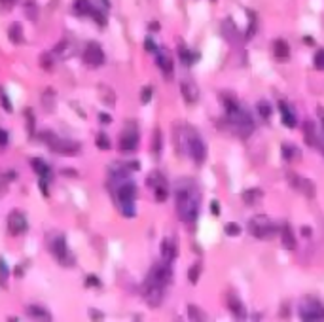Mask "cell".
I'll return each mask as SVG.
<instances>
[{
  "mask_svg": "<svg viewBox=\"0 0 324 322\" xmlns=\"http://www.w3.org/2000/svg\"><path fill=\"white\" fill-rule=\"evenodd\" d=\"M201 195L194 182H180L176 186V212L186 226H196L199 216Z\"/></svg>",
  "mask_w": 324,
  "mask_h": 322,
  "instance_id": "6da1fadb",
  "label": "cell"
},
{
  "mask_svg": "<svg viewBox=\"0 0 324 322\" xmlns=\"http://www.w3.org/2000/svg\"><path fill=\"white\" fill-rule=\"evenodd\" d=\"M224 106H225V114H227V121H229V125H231V129L237 133L239 137H250L254 131V121L250 114L241 106L233 97H229V99H225L224 101Z\"/></svg>",
  "mask_w": 324,
  "mask_h": 322,
  "instance_id": "7a4b0ae2",
  "label": "cell"
},
{
  "mask_svg": "<svg viewBox=\"0 0 324 322\" xmlns=\"http://www.w3.org/2000/svg\"><path fill=\"white\" fill-rule=\"evenodd\" d=\"M184 137H186V150H188V154L192 156V160L196 161L198 165L205 163V160H207V146H205L203 138L196 133V129L186 127Z\"/></svg>",
  "mask_w": 324,
  "mask_h": 322,
  "instance_id": "3957f363",
  "label": "cell"
},
{
  "mask_svg": "<svg viewBox=\"0 0 324 322\" xmlns=\"http://www.w3.org/2000/svg\"><path fill=\"white\" fill-rule=\"evenodd\" d=\"M249 230L256 239H273L275 235L279 233V226L273 224V220H269L264 214H258L250 220Z\"/></svg>",
  "mask_w": 324,
  "mask_h": 322,
  "instance_id": "277c9868",
  "label": "cell"
},
{
  "mask_svg": "<svg viewBox=\"0 0 324 322\" xmlns=\"http://www.w3.org/2000/svg\"><path fill=\"white\" fill-rule=\"evenodd\" d=\"M42 140L48 142V146L51 148V152L61 154V156H76V154L80 152V144H78V142L59 138V137H55L51 131L42 133Z\"/></svg>",
  "mask_w": 324,
  "mask_h": 322,
  "instance_id": "5b68a950",
  "label": "cell"
},
{
  "mask_svg": "<svg viewBox=\"0 0 324 322\" xmlns=\"http://www.w3.org/2000/svg\"><path fill=\"white\" fill-rule=\"evenodd\" d=\"M298 311L301 321H324V305L317 298H303Z\"/></svg>",
  "mask_w": 324,
  "mask_h": 322,
  "instance_id": "8992f818",
  "label": "cell"
},
{
  "mask_svg": "<svg viewBox=\"0 0 324 322\" xmlns=\"http://www.w3.org/2000/svg\"><path fill=\"white\" fill-rule=\"evenodd\" d=\"M144 299L150 307H159L163 301V294H165V286H161L159 282L152 280L150 277H146L144 280Z\"/></svg>",
  "mask_w": 324,
  "mask_h": 322,
  "instance_id": "52a82bcc",
  "label": "cell"
},
{
  "mask_svg": "<svg viewBox=\"0 0 324 322\" xmlns=\"http://www.w3.org/2000/svg\"><path fill=\"white\" fill-rule=\"evenodd\" d=\"M148 277L155 280V282H159L161 286H169L171 280H173V269H171V262H159V264H154V267L150 269V273H148Z\"/></svg>",
  "mask_w": 324,
  "mask_h": 322,
  "instance_id": "ba28073f",
  "label": "cell"
},
{
  "mask_svg": "<svg viewBox=\"0 0 324 322\" xmlns=\"http://www.w3.org/2000/svg\"><path fill=\"white\" fill-rule=\"evenodd\" d=\"M51 252H53V256H55L57 260H59L63 265H72L74 264V258H72L69 249H67V241H65V237H63V235H57L55 241L51 243Z\"/></svg>",
  "mask_w": 324,
  "mask_h": 322,
  "instance_id": "9c48e42d",
  "label": "cell"
},
{
  "mask_svg": "<svg viewBox=\"0 0 324 322\" xmlns=\"http://www.w3.org/2000/svg\"><path fill=\"white\" fill-rule=\"evenodd\" d=\"M288 182H290V186H292L294 190L299 191V193H303L305 197H315L317 188H315V184H313L311 180H307V178H303V176H299V175H294V173H290V175H288Z\"/></svg>",
  "mask_w": 324,
  "mask_h": 322,
  "instance_id": "30bf717a",
  "label": "cell"
},
{
  "mask_svg": "<svg viewBox=\"0 0 324 322\" xmlns=\"http://www.w3.org/2000/svg\"><path fill=\"white\" fill-rule=\"evenodd\" d=\"M137 146H139V133H137V127L131 123L120 137V148L124 152H133V150H137Z\"/></svg>",
  "mask_w": 324,
  "mask_h": 322,
  "instance_id": "8fae6325",
  "label": "cell"
},
{
  "mask_svg": "<svg viewBox=\"0 0 324 322\" xmlns=\"http://www.w3.org/2000/svg\"><path fill=\"white\" fill-rule=\"evenodd\" d=\"M84 61L91 67H100L104 63V51L97 42H89L85 46L84 51Z\"/></svg>",
  "mask_w": 324,
  "mask_h": 322,
  "instance_id": "7c38bea8",
  "label": "cell"
},
{
  "mask_svg": "<svg viewBox=\"0 0 324 322\" xmlns=\"http://www.w3.org/2000/svg\"><path fill=\"white\" fill-rule=\"evenodd\" d=\"M8 230H10V233L14 235L25 233L27 231V216L21 210L10 212V216H8Z\"/></svg>",
  "mask_w": 324,
  "mask_h": 322,
  "instance_id": "4fadbf2b",
  "label": "cell"
},
{
  "mask_svg": "<svg viewBox=\"0 0 324 322\" xmlns=\"http://www.w3.org/2000/svg\"><path fill=\"white\" fill-rule=\"evenodd\" d=\"M155 61H157V67L161 69L163 76H165V80H171L173 78V70H174L173 55H171L167 49H157L155 51Z\"/></svg>",
  "mask_w": 324,
  "mask_h": 322,
  "instance_id": "5bb4252c",
  "label": "cell"
},
{
  "mask_svg": "<svg viewBox=\"0 0 324 322\" xmlns=\"http://www.w3.org/2000/svg\"><path fill=\"white\" fill-rule=\"evenodd\" d=\"M161 256L165 262H173L178 256V243L174 237H165L161 243Z\"/></svg>",
  "mask_w": 324,
  "mask_h": 322,
  "instance_id": "9a60e30c",
  "label": "cell"
},
{
  "mask_svg": "<svg viewBox=\"0 0 324 322\" xmlns=\"http://www.w3.org/2000/svg\"><path fill=\"white\" fill-rule=\"evenodd\" d=\"M227 307H229L231 315H233L235 319H239V321H245V319H247V309H245L243 301H241L235 294H229V296H227Z\"/></svg>",
  "mask_w": 324,
  "mask_h": 322,
  "instance_id": "2e32d148",
  "label": "cell"
},
{
  "mask_svg": "<svg viewBox=\"0 0 324 322\" xmlns=\"http://www.w3.org/2000/svg\"><path fill=\"white\" fill-rule=\"evenodd\" d=\"M180 91H182V97L186 99V103H190V104L198 103L199 89L192 80H184L182 84H180Z\"/></svg>",
  "mask_w": 324,
  "mask_h": 322,
  "instance_id": "e0dca14e",
  "label": "cell"
},
{
  "mask_svg": "<svg viewBox=\"0 0 324 322\" xmlns=\"http://www.w3.org/2000/svg\"><path fill=\"white\" fill-rule=\"evenodd\" d=\"M279 108H281V119H282V123L286 125V127H290V129H294L296 127V123H298V119H296V112L288 106V104L284 103V101H281L279 103Z\"/></svg>",
  "mask_w": 324,
  "mask_h": 322,
  "instance_id": "ac0fdd59",
  "label": "cell"
},
{
  "mask_svg": "<svg viewBox=\"0 0 324 322\" xmlns=\"http://www.w3.org/2000/svg\"><path fill=\"white\" fill-rule=\"evenodd\" d=\"M281 243L286 250H294L296 249V239H294V231L288 224H284L281 228Z\"/></svg>",
  "mask_w": 324,
  "mask_h": 322,
  "instance_id": "d6986e66",
  "label": "cell"
},
{
  "mask_svg": "<svg viewBox=\"0 0 324 322\" xmlns=\"http://www.w3.org/2000/svg\"><path fill=\"white\" fill-rule=\"evenodd\" d=\"M273 53H275V57L279 59V61H288V57H290V47H288V44L284 40L279 38L273 44Z\"/></svg>",
  "mask_w": 324,
  "mask_h": 322,
  "instance_id": "ffe728a7",
  "label": "cell"
},
{
  "mask_svg": "<svg viewBox=\"0 0 324 322\" xmlns=\"http://www.w3.org/2000/svg\"><path fill=\"white\" fill-rule=\"evenodd\" d=\"M178 55H180V61H182L184 67H192L198 61V53H194L192 49H188L184 44L178 46Z\"/></svg>",
  "mask_w": 324,
  "mask_h": 322,
  "instance_id": "44dd1931",
  "label": "cell"
},
{
  "mask_svg": "<svg viewBox=\"0 0 324 322\" xmlns=\"http://www.w3.org/2000/svg\"><path fill=\"white\" fill-rule=\"evenodd\" d=\"M72 51H74V46L69 42V40H63V42H59L55 46V49H53V55L61 59H69L72 55Z\"/></svg>",
  "mask_w": 324,
  "mask_h": 322,
  "instance_id": "7402d4cb",
  "label": "cell"
},
{
  "mask_svg": "<svg viewBox=\"0 0 324 322\" xmlns=\"http://www.w3.org/2000/svg\"><path fill=\"white\" fill-rule=\"evenodd\" d=\"M303 131H305V142L309 146H317L319 144V138H317V127H315V123L313 121H305Z\"/></svg>",
  "mask_w": 324,
  "mask_h": 322,
  "instance_id": "603a6c76",
  "label": "cell"
},
{
  "mask_svg": "<svg viewBox=\"0 0 324 322\" xmlns=\"http://www.w3.org/2000/svg\"><path fill=\"white\" fill-rule=\"evenodd\" d=\"M30 165H32V169L36 171V175L40 176V178H50V165L48 163H44L42 160H38V158H34V160H30Z\"/></svg>",
  "mask_w": 324,
  "mask_h": 322,
  "instance_id": "cb8c5ba5",
  "label": "cell"
},
{
  "mask_svg": "<svg viewBox=\"0 0 324 322\" xmlns=\"http://www.w3.org/2000/svg\"><path fill=\"white\" fill-rule=\"evenodd\" d=\"M8 36H10V40H12L14 44H21V42L25 40L21 23H12V27H10V30H8Z\"/></svg>",
  "mask_w": 324,
  "mask_h": 322,
  "instance_id": "d4e9b609",
  "label": "cell"
},
{
  "mask_svg": "<svg viewBox=\"0 0 324 322\" xmlns=\"http://www.w3.org/2000/svg\"><path fill=\"white\" fill-rule=\"evenodd\" d=\"M27 313L30 317H34V319H40V321H50L51 319V315L48 313V309L40 307V305H28Z\"/></svg>",
  "mask_w": 324,
  "mask_h": 322,
  "instance_id": "484cf974",
  "label": "cell"
},
{
  "mask_svg": "<svg viewBox=\"0 0 324 322\" xmlns=\"http://www.w3.org/2000/svg\"><path fill=\"white\" fill-rule=\"evenodd\" d=\"M282 158L286 161H298L301 158V152L292 144H282Z\"/></svg>",
  "mask_w": 324,
  "mask_h": 322,
  "instance_id": "4316f807",
  "label": "cell"
},
{
  "mask_svg": "<svg viewBox=\"0 0 324 322\" xmlns=\"http://www.w3.org/2000/svg\"><path fill=\"white\" fill-rule=\"evenodd\" d=\"M154 197L157 203L167 201V197H169V186H167V182H161V184L154 186Z\"/></svg>",
  "mask_w": 324,
  "mask_h": 322,
  "instance_id": "83f0119b",
  "label": "cell"
},
{
  "mask_svg": "<svg viewBox=\"0 0 324 322\" xmlns=\"http://www.w3.org/2000/svg\"><path fill=\"white\" fill-rule=\"evenodd\" d=\"M260 199H262V190H258V188H252V190L243 191V201H245V203H249V205L258 203Z\"/></svg>",
  "mask_w": 324,
  "mask_h": 322,
  "instance_id": "f1b7e54d",
  "label": "cell"
},
{
  "mask_svg": "<svg viewBox=\"0 0 324 322\" xmlns=\"http://www.w3.org/2000/svg\"><path fill=\"white\" fill-rule=\"evenodd\" d=\"M76 12L80 15H91V10H93V6H91V2L89 0H76Z\"/></svg>",
  "mask_w": 324,
  "mask_h": 322,
  "instance_id": "f546056e",
  "label": "cell"
},
{
  "mask_svg": "<svg viewBox=\"0 0 324 322\" xmlns=\"http://www.w3.org/2000/svg\"><path fill=\"white\" fill-rule=\"evenodd\" d=\"M188 317L192 321H205V313L198 305H188Z\"/></svg>",
  "mask_w": 324,
  "mask_h": 322,
  "instance_id": "4dcf8cb0",
  "label": "cell"
},
{
  "mask_svg": "<svg viewBox=\"0 0 324 322\" xmlns=\"http://www.w3.org/2000/svg\"><path fill=\"white\" fill-rule=\"evenodd\" d=\"M201 264H196L192 269H190V273H188V278H190V282L192 284H198V280H199V275H201Z\"/></svg>",
  "mask_w": 324,
  "mask_h": 322,
  "instance_id": "1f68e13d",
  "label": "cell"
},
{
  "mask_svg": "<svg viewBox=\"0 0 324 322\" xmlns=\"http://www.w3.org/2000/svg\"><path fill=\"white\" fill-rule=\"evenodd\" d=\"M95 142H97V146H99L100 150H108V148H110V138H108L104 133H99V135H97V140H95Z\"/></svg>",
  "mask_w": 324,
  "mask_h": 322,
  "instance_id": "d6a6232c",
  "label": "cell"
},
{
  "mask_svg": "<svg viewBox=\"0 0 324 322\" xmlns=\"http://www.w3.org/2000/svg\"><path fill=\"white\" fill-rule=\"evenodd\" d=\"M258 112L264 119H269L271 117V106L266 101H262V103H258Z\"/></svg>",
  "mask_w": 324,
  "mask_h": 322,
  "instance_id": "836d02e7",
  "label": "cell"
},
{
  "mask_svg": "<svg viewBox=\"0 0 324 322\" xmlns=\"http://www.w3.org/2000/svg\"><path fill=\"white\" fill-rule=\"evenodd\" d=\"M91 17L99 23L100 27H104V25H106V17H104V14H102L100 10H97V8H93V10H91Z\"/></svg>",
  "mask_w": 324,
  "mask_h": 322,
  "instance_id": "e575fe53",
  "label": "cell"
},
{
  "mask_svg": "<svg viewBox=\"0 0 324 322\" xmlns=\"http://www.w3.org/2000/svg\"><path fill=\"white\" fill-rule=\"evenodd\" d=\"M6 278H8V265L0 258V284H2V286L6 284Z\"/></svg>",
  "mask_w": 324,
  "mask_h": 322,
  "instance_id": "d590c367",
  "label": "cell"
},
{
  "mask_svg": "<svg viewBox=\"0 0 324 322\" xmlns=\"http://www.w3.org/2000/svg\"><path fill=\"white\" fill-rule=\"evenodd\" d=\"M315 67H317L319 70H324V49H319V51L315 53Z\"/></svg>",
  "mask_w": 324,
  "mask_h": 322,
  "instance_id": "8d00e7d4",
  "label": "cell"
},
{
  "mask_svg": "<svg viewBox=\"0 0 324 322\" xmlns=\"http://www.w3.org/2000/svg\"><path fill=\"white\" fill-rule=\"evenodd\" d=\"M150 99H152V88H150V86H146V88L142 89V93H141V103L142 104H148V103H150Z\"/></svg>",
  "mask_w": 324,
  "mask_h": 322,
  "instance_id": "74e56055",
  "label": "cell"
},
{
  "mask_svg": "<svg viewBox=\"0 0 324 322\" xmlns=\"http://www.w3.org/2000/svg\"><path fill=\"white\" fill-rule=\"evenodd\" d=\"M225 233L229 235V237H237V235L241 233V228L237 224H227V226H225Z\"/></svg>",
  "mask_w": 324,
  "mask_h": 322,
  "instance_id": "f35d334b",
  "label": "cell"
},
{
  "mask_svg": "<svg viewBox=\"0 0 324 322\" xmlns=\"http://www.w3.org/2000/svg\"><path fill=\"white\" fill-rule=\"evenodd\" d=\"M40 65H42L46 70H51V53H42Z\"/></svg>",
  "mask_w": 324,
  "mask_h": 322,
  "instance_id": "ab89813d",
  "label": "cell"
},
{
  "mask_svg": "<svg viewBox=\"0 0 324 322\" xmlns=\"http://www.w3.org/2000/svg\"><path fill=\"white\" fill-rule=\"evenodd\" d=\"M154 152L155 154L161 152V133H159V129H155L154 133Z\"/></svg>",
  "mask_w": 324,
  "mask_h": 322,
  "instance_id": "60d3db41",
  "label": "cell"
},
{
  "mask_svg": "<svg viewBox=\"0 0 324 322\" xmlns=\"http://www.w3.org/2000/svg\"><path fill=\"white\" fill-rule=\"evenodd\" d=\"M25 116H27L28 133L32 135V133H34V114H32V110H25Z\"/></svg>",
  "mask_w": 324,
  "mask_h": 322,
  "instance_id": "b9f144b4",
  "label": "cell"
},
{
  "mask_svg": "<svg viewBox=\"0 0 324 322\" xmlns=\"http://www.w3.org/2000/svg\"><path fill=\"white\" fill-rule=\"evenodd\" d=\"M0 103H2V106H4L6 112H12V110H14V106L10 104V99L6 97V93H0Z\"/></svg>",
  "mask_w": 324,
  "mask_h": 322,
  "instance_id": "7bdbcfd3",
  "label": "cell"
},
{
  "mask_svg": "<svg viewBox=\"0 0 324 322\" xmlns=\"http://www.w3.org/2000/svg\"><path fill=\"white\" fill-rule=\"evenodd\" d=\"M144 47H146V51H157V46L154 44V40H152V38H146Z\"/></svg>",
  "mask_w": 324,
  "mask_h": 322,
  "instance_id": "ee69618b",
  "label": "cell"
},
{
  "mask_svg": "<svg viewBox=\"0 0 324 322\" xmlns=\"http://www.w3.org/2000/svg\"><path fill=\"white\" fill-rule=\"evenodd\" d=\"M85 284H87V286H99L100 282H99V278L95 277V275H89V277L85 278Z\"/></svg>",
  "mask_w": 324,
  "mask_h": 322,
  "instance_id": "f6af8a7d",
  "label": "cell"
},
{
  "mask_svg": "<svg viewBox=\"0 0 324 322\" xmlns=\"http://www.w3.org/2000/svg\"><path fill=\"white\" fill-rule=\"evenodd\" d=\"M6 144H8V133L0 129V146H6Z\"/></svg>",
  "mask_w": 324,
  "mask_h": 322,
  "instance_id": "bcb514c9",
  "label": "cell"
},
{
  "mask_svg": "<svg viewBox=\"0 0 324 322\" xmlns=\"http://www.w3.org/2000/svg\"><path fill=\"white\" fill-rule=\"evenodd\" d=\"M6 188H8V178H4V176L0 175V195L6 191Z\"/></svg>",
  "mask_w": 324,
  "mask_h": 322,
  "instance_id": "7dc6e473",
  "label": "cell"
},
{
  "mask_svg": "<svg viewBox=\"0 0 324 322\" xmlns=\"http://www.w3.org/2000/svg\"><path fill=\"white\" fill-rule=\"evenodd\" d=\"M211 210H212V214H220V203H218V201H212Z\"/></svg>",
  "mask_w": 324,
  "mask_h": 322,
  "instance_id": "c3c4849f",
  "label": "cell"
},
{
  "mask_svg": "<svg viewBox=\"0 0 324 322\" xmlns=\"http://www.w3.org/2000/svg\"><path fill=\"white\" fill-rule=\"evenodd\" d=\"M99 119L102 121V123H110V121H112V117L108 116V114H104V112H102V114H99Z\"/></svg>",
  "mask_w": 324,
  "mask_h": 322,
  "instance_id": "681fc988",
  "label": "cell"
},
{
  "mask_svg": "<svg viewBox=\"0 0 324 322\" xmlns=\"http://www.w3.org/2000/svg\"><path fill=\"white\" fill-rule=\"evenodd\" d=\"M25 8H27V14L30 12V19H34L36 17V14H34V4H27Z\"/></svg>",
  "mask_w": 324,
  "mask_h": 322,
  "instance_id": "f907efd6",
  "label": "cell"
},
{
  "mask_svg": "<svg viewBox=\"0 0 324 322\" xmlns=\"http://www.w3.org/2000/svg\"><path fill=\"white\" fill-rule=\"evenodd\" d=\"M311 233H313V231H311V228H307V226H303V228H301V235H303V237H311Z\"/></svg>",
  "mask_w": 324,
  "mask_h": 322,
  "instance_id": "816d5d0a",
  "label": "cell"
},
{
  "mask_svg": "<svg viewBox=\"0 0 324 322\" xmlns=\"http://www.w3.org/2000/svg\"><path fill=\"white\" fill-rule=\"evenodd\" d=\"M40 190H42L44 195H48V193H50V191H48V184L44 182V178H42V180H40Z\"/></svg>",
  "mask_w": 324,
  "mask_h": 322,
  "instance_id": "f5cc1de1",
  "label": "cell"
},
{
  "mask_svg": "<svg viewBox=\"0 0 324 322\" xmlns=\"http://www.w3.org/2000/svg\"><path fill=\"white\" fill-rule=\"evenodd\" d=\"M91 317H93V319H102V315H100L99 311H95V309L91 311Z\"/></svg>",
  "mask_w": 324,
  "mask_h": 322,
  "instance_id": "db71d44e",
  "label": "cell"
},
{
  "mask_svg": "<svg viewBox=\"0 0 324 322\" xmlns=\"http://www.w3.org/2000/svg\"><path fill=\"white\" fill-rule=\"evenodd\" d=\"M305 44H307V46H313V44H315V40H313L311 36H305Z\"/></svg>",
  "mask_w": 324,
  "mask_h": 322,
  "instance_id": "11a10c76",
  "label": "cell"
},
{
  "mask_svg": "<svg viewBox=\"0 0 324 322\" xmlns=\"http://www.w3.org/2000/svg\"><path fill=\"white\" fill-rule=\"evenodd\" d=\"M150 29H152V30H159V23H150Z\"/></svg>",
  "mask_w": 324,
  "mask_h": 322,
  "instance_id": "9f6ffc18",
  "label": "cell"
},
{
  "mask_svg": "<svg viewBox=\"0 0 324 322\" xmlns=\"http://www.w3.org/2000/svg\"><path fill=\"white\" fill-rule=\"evenodd\" d=\"M2 2H4L6 6H12V4H15V2H17V0H2Z\"/></svg>",
  "mask_w": 324,
  "mask_h": 322,
  "instance_id": "6f0895ef",
  "label": "cell"
},
{
  "mask_svg": "<svg viewBox=\"0 0 324 322\" xmlns=\"http://www.w3.org/2000/svg\"><path fill=\"white\" fill-rule=\"evenodd\" d=\"M321 114H323L321 117H323V127H324V112H323V110H321Z\"/></svg>",
  "mask_w": 324,
  "mask_h": 322,
  "instance_id": "680465c9",
  "label": "cell"
},
{
  "mask_svg": "<svg viewBox=\"0 0 324 322\" xmlns=\"http://www.w3.org/2000/svg\"><path fill=\"white\" fill-rule=\"evenodd\" d=\"M104 4H106V6H108V0H104Z\"/></svg>",
  "mask_w": 324,
  "mask_h": 322,
  "instance_id": "91938a15",
  "label": "cell"
}]
</instances>
